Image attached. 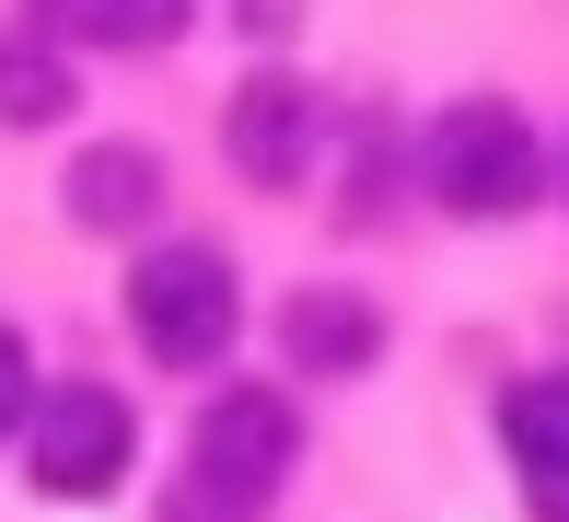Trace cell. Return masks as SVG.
Returning a JSON list of instances; mask_svg holds the SVG:
<instances>
[{
  "label": "cell",
  "mask_w": 569,
  "mask_h": 522,
  "mask_svg": "<svg viewBox=\"0 0 569 522\" xmlns=\"http://www.w3.org/2000/svg\"><path fill=\"white\" fill-rule=\"evenodd\" d=\"M291 464H302V418H291V395L232 383V395H210V406H198V430H187V511L244 522V511L279 500V476H291Z\"/></svg>",
  "instance_id": "6da1fadb"
},
{
  "label": "cell",
  "mask_w": 569,
  "mask_h": 522,
  "mask_svg": "<svg viewBox=\"0 0 569 522\" xmlns=\"http://www.w3.org/2000/svg\"><path fill=\"white\" fill-rule=\"evenodd\" d=\"M430 198L453 209V221H523L535 198H547V151H535L523 104L500 93H465L430 117Z\"/></svg>",
  "instance_id": "7a4b0ae2"
},
{
  "label": "cell",
  "mask_w": 569,
  "mask_h": 522,
  "mask_svg": "<svg viewBox=\"0 0 569 522\" xmlns=\"http://www.w3.org/2000/svg\"><path fill=\"white\" fill-rule=\"evenodd\" d=\"M128 325L163 372H210L232 360V325H244V291H232V255L210 244H151L128 268Z\"/></svg>",
  "instance_id": "3957f363"
},
{
  "label": "cell",
  "mask_w": 569,
  "mask_h": 522,
  "mask_svg": "<svg viewBox=\"0 0 569 522\" xmlns=\"http://www.w3.org/2000/svg\"><path fill=\"white\" fill-rule=\"evenodd\" d=\"M128 453H140V430H128V406L106 383H59V395L23 418V476H36L47 500H106L128 476Z\"/></svg>",
  "instance_id": "277c9868"
},
{
  "label": "cell",
  "mask_w": 569,
  "mask_h": 522,
  "mask_svg": "<svg viewBox=\"0 0 569 522\" xmlns=\"http://www.w3.org/2000/svg\"><path fill=\"white\" fill-rule=\"evenodd\" d=\"M221 151L244 187H302L326 151V93H302L291 70H256V82H232L221 104Z\"/></svg>",
  "instance_id": "5b68a950"
},
{
  "label": "cell",
  "mask_w": 569,
  "mask_h": 522,
  "mask_svg": "<svg viewBox=\"0 0 569 522\" xmlns=\"http://www.w3.org/2000/svg\"><path fill=\"white\" fill-rule=\"evenodd\" d=\"M151 209H163V163H151L140 140H93L82 163H70V221L82 232H140Z\"/></svg>",
  "instance_id": "8992f818"
},
{
  "label": "cell",
  "mask_w": 569,
  "mask_h": 522,
  "mask_svg": "<svg viewBox=\"0 0 569 522\" xmlns=\"http://www.w3.org/2000/svg\"><path fill=\"white\" fill-rule=\"evenodd\" d=\"M279 337H291V372H372L383 313L349 302V291H302L291 313H279Z\"/></svg>",
  "instance_id": "52a82bcc"
},
{
  "label": "cell",
  "mask_w": 569,
  "mask_h": 522,
  "mask_svg": "<svg viewBox=\"0 0 569 522\" xmlns=\"http://www.w3.org/2000/svg\"><path fill=\"white\" fill-rule=\"evenodd\" d=\"M47 12H59V36L140 59V47H174V36H187V12H198V0H47Z\"/></svg>",
  "instance_id": "ba28073f"
},
{
  "label": "cell",
  "mask_w": 569,
  "mask_h": 522,
  "mask_svg": "<svg viewBox=\"0 0 569 522\" xmlns=\"http://www.w3.org/2000/svg\"><path fill=\"white\" fill-rule=\"evenodd\" d=\"M70 59L59 47H36V36H0V128H59L70 117Z\"/></svg>",
  "instance_id": "9c48e42d"
},
{
  "label": "cell",
  "mask_w": 569,
  "mask_h": 522,
  "mask_svg": "<svg viewBox=\"0 0 569 522\" xmlns=\"http://www.w3.org/2000/svg\"><path fill=\"white\" fill-rule=\"evenodd\" d=\"M500 441L523 476H547V464H569V372H535L500 395Z\"/></svg>",
  "instance_id": "30bf717a"
},
{
  "label": "cell",
  "mask_w": 569,
  "mask_h": 522,
  "mask_svg": "<svg viewBox=\"0 0 569 522\" xmlns=\"http://www.w3.org/2000/svg\"><path fill=\"white\" fill-rule=\"evenodd\" d=\"M23 418H36V349H23V337L0 325V441H12Z\"/></svg>",
  "instance_id": "8fae6325"
},
{
  "label": "cell",
  "mask_w": 569,
  "mask_h": 522,
  "mask_svg": "<svg viewBox=\"0 0 569 522\" xmlns=\"http://www.w3.org/2000/svg\"><path fill=\"white\" fill-rule=\"evenodd\" d=\"M523 500H535V522H569V464H547V476H523Z\"/></svg>",
  "instance_id": "7c38bea8"
},
{
  "label": "cell",
  "mask_w": 569,
  "mask_h": 522,
  "mask_svg": "<svg viewBox=\"0 0 569 522\" xmlns=\"http://www.w3.org/2000/svg\"><path fill=\"white\" fill-rule=\"evenodd\" d=\"M244 23H256V36H279V23H291V0H244Z\"/></svg>",
  "instance_id": "4fadbf2b"
}]
</instances>
